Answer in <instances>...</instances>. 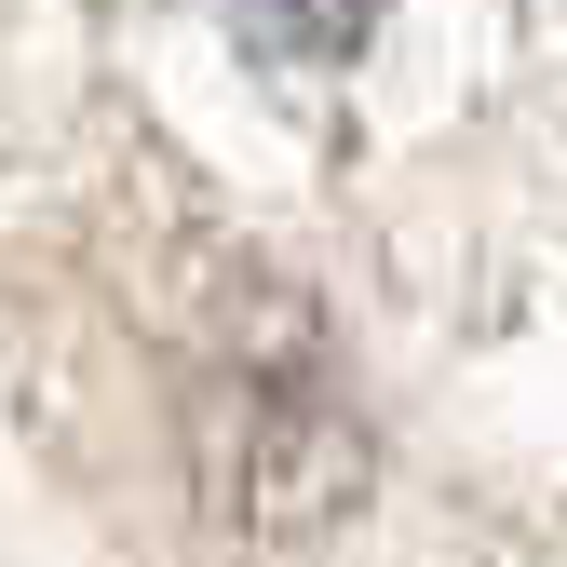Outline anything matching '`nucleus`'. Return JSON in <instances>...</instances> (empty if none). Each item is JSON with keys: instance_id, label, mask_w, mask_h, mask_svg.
<instances>
[{"instance_id": "1", "label": "nucleus", "mask_w": 567, "mask_h": 567, "mask_svg": "<svg viewBox=\"0 0 567 567\" xmlns=\"http://www.w3.org/2000/svg\"><path fill=\"white\" fill-rule=\"evenodd\" d=\"M189 473H203V501L244 540H298V527H324L351 486H365V419L338 405L324 351L298 324H257L230 365H203Z\"/></svg>"}, {"instance_id": "2", "label": "nucleus", "mask_w": 567, "mask_h": 567, "mask_svg": "<svg viewBox=\"0 0 567 567\" xmlns=\"http://www.w3.org/2000/svg\"><path fill=\"white\" fill-rule=\"evenodd\" d=\"M379 14L392 0H230V28H244L257 68H351L379 41Z\"/></svg>"}]
</instances>
